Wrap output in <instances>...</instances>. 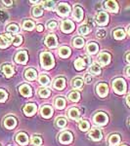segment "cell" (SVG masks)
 Wrapping results in <instances>:
<instances>
[{"label":"cell","instance_id":"cell-1","mask_svg":"<svg viewBox=\"0 0 130 146\" xmlns=\"http://www.w3.org/2000/svg\"><path fill=\"white\" fill-rule=\"evenodd\" d=\"M41 58V65L43 66V68L45 69H51L54 66V58L52 54H50L49 52H43L40 56Z\"/></svg>","mask_w":130,"mask_h":146},{"label":"cell","instance_id":"cell-2","mask_svg":"<svg viewBox=\"0 0 130 146\" xmlns=\"http://www.w3.org/2000/svg\"><path fill=\"white\" fill-rule=\"evenodd\" d=\"M113 88L119 95H123L126 92V83L122 78H117L113 82Z\"/></svg>","mask_w":130,"mask_h":146},{"label":"cell","instance_id":"cell-3","mask_svg":"<svg viewBox=\"0 0 130 146\" xmlns=\"http://www.w3.org/2000/svg\"><path fill=\"white\" fill-rule=\"evenodd\" d=\"M93 120L97 125H99V126H105V125L108 123L109 118H108L107 114H105L104 112H98L95 116H94Z\"/></svg>","mask_w":130,"mask_h":146},{"label":"cell","instance_id":"cell-4","mask_svg":"<svg viewBox=\"0 0 130 146\" xmlns=\"http://www.w3.org/2000/svg\"><path fill=\"white\" fill-rule=\"evenodd\" d=\"M70 7L68 5L67 3H60L58 5V8H57V13L59 14L62 17H66L70 14Z\"/></svg>","mask_w":130,"mask_h":146},{"label":"cell","instance_id":"cell-5","mask_svg":"<svg viewBox=\"0 0 130 146\" xmlns=\"http://www.w3.org/2000/svg\"><path fill=\"white\" fill-rule=\"evenodd\" d=\"M59 141L63 144H68L72 141V135L70 131H63L59 135Z\"/></svg>","mask_w":130,"mask_h":146},{"label":"cell","instance_id":"cell-6","mask_svg":"<svg viewBox=\"0 0 130 146\" xmlns=\"http://www.w3.org/2000/svg\"><path fill=\"white\" fill-rule=\"evenodd\" d=\"M96 22L99 25H106L109 22V15L106 12H99L96 17Z\"/></svg>","mask_w":130,"mask_h":146},{"label":"cell","instance_id":"cell-7","mask_svg":"<svg viewBox=\"0 0 130 146\" xmlns=\"http://www.w3.org/2000/svg\"><path fill=\"white\" fill-rule=\"evenodd\" d=\"M61 29L62 31H64L65 33H68V32H72V30L74 29V25L72 21H64V22L61 23Z\"/></svg>","mask_w":130,"mask_h":146},{"label":"cell","instance_id":"cell-8","mask_svg":"<svg viewBox=\"0 0 130 146\" xmlns=\"http://www.w3.org/2000/svg\"><path fill=\"white\" fill-rule=\"evenodd\" d=\"M97 94L99 95V96L101 98H105L108 95V92H109V87L107 84L105 83H100L97 85Z\"/></svg>","mask_w":130,"mask_h":146},{"label":"cell","instance_id":"cell-9","mask_svg":"<svg viewBox=\"0 0 130 146\" xmlns=\"http://www.w3.org/2000/svg\"><path fill=\"white\" fill-rule=\"evenodd\" d=\"M89 136H90L91 139L95 140V141H99L102 139L103 135H102V131H101L100 129L98 128H93L89 133Z\"/></svg>","mask_w":130,"mask_h":146},{"label":"cell","instance_id":"cell-10","mask_svg":"<svg viewBox=\"0 0 130 146\" xmlns=\"http://www.w3.org/2000/svg\"><path fill=\"white\" fill-rule=\"evenodd\" d=\"M15 60L18 63H21V64H25V63L27 62V53L25 51L19 52V53L15 56Z\"/></svg>","mask_w":130,"mask_h":146},{"label":"cell","instance_id":"cell-11","mask_svg":"<svg viewBox=\"0 0 130 146\" xmlns=\"http://www.w3.org/2000/svg\"><path fill=\"white\" fill-rule=\"evenodd\" d=\"M37 110V106L34 103H27L25 107H23V112L27 116H32Z\"/></svg>","mask_w":130,"mask_h":146},{"label":"cell","instance_id":"cell-12","mask_svg":"<svg viewBox=\"0 0 130 146\" xmlns=\"http://www.w3.org/2000/svg\"><path fill=\"white\" fill-rule=\"evenodd\" d=\"M19 92H20V94L23 96H25V98H28V96H31L32 92H31V88H30L28 85L27 84H23L20 86V88H19Z\"/></svg>","mask_w":130,"mask_h":146},{"label":"cell","instance_id":"cell-13","mask_svg":"<svg viewBox=\"0 0 130 146\" xmlns=\"http://www.w3.org/2000/svg\"><path fill=\"white\" fill-rule=\"evenodd\" d=\"M98 62L101 65H107L111 62V55L108 53H101L98 56Z\"/></svg>","mask_w":130,"mask_h":146},{"label":"cell","instance_id":"cell-14","mask_svg":"<svg viewBox=\"0 0 130 146\" xmlns=\"http://www.w3.org/2000/svg\"><path fill=\"white\" fill-rule=\"evenodd\" d=\"M45 44L47 47H49V48H55L57 46V44H58L57 43V37L54 34L48 35L45 39Z\"/></svg>","mask_w":130,"mask_h":146},{"label":"cell","instance_id":"cell-15","mask_svg":"<svg viewBox=\"0 0 130 146\" xmlns=\"http://www.w3.org/2000/svg\"><path fill=\"white\" fill-rule=\"evenodd\" d=\"M16 141L20 145H27L28 143V137L27 135L25 133H19L16 136Z\"/></svg>","mask_w":130,"mask_h":146},{"label":"cell","instance_id":"cell-16","mask_svg":"<svg viewBox=\"0 0 130 146\" xmlns=\"http://www.w3.org/2000/svg\"><path fill=\"white\" fill-rule=\"evenodd\" d=\"M16 125H17V120L12 116L7 117V118H5V120H4V126H5V128L9 129L15 128Z\"/></svg>","mask_w":130,"mask_h":146},{"label":"cell","instance_id":"cell-17","mask_svg":"<svg viewBox=\"0 0 130 146\" xmlns=\"http://www.w3.org/2000/svg\"><path fill=\"white\" fill-rule=\"evenodd\" d=\"M40 113H41V116L43 117V118L48 119V118H50L52 116V114H53V109H52V107L49 106V105H44V106L41 108Z\"/></svg>","mask_w":130,"mask_h":146},{"label":"cell","instance_id":"cell-18","mask_svg":"<svg viewBox=\"0 0 130 146\" xmlns=\"http://www.w3.org/2000/svg\"><path fill=\"white\" fill-rule=\"evenodd\" d=\"M25 77L27 78V80H28V81H34V80L36 79V77H37L36 70H34V68H28V69L25 70Z\"/></svg>","mask_w":130,"mask_h":146},{"label":"cell","instance_id":"cell-19","mask_svg":"<svg viewBox=\"0 0 130 146\" xmlns=\"http://www.w3.org/2000/svg\"><path fill=\"white\" fill-rule=\"evenodd\" d=\"M72 16H74V20H76L77 22H80L83 19V10L79 6H75L74 10L72 12Z\"/></svg>","mask_w":130,"mask_h":146},{"label":"cell","instance_id":"cell-20","mask_svg":"<svg viewBox=\"0 0 130 146\" xmlns=\"http://www.w3.org/2000/svg\"><path fill=\"white\" fill-rule=\"evenodd\" d=\"M105 5H106V8H107L108 10L111 11V12H113V13H115V12L119 11V5H117V3L115 1L110 0V1L106 2Z\"/></svg>","mask_w":130,"mask_h":146},{"label":"cell","instance_id":"cell-21","mask_svg":"<svg viewBox=\"0 0 130 146\" xmlns=\"http://www.w3.org/2000/svg\"><path fill=\"white\" fill-rule=\"evenodd\" d=\"M53 86L57 90H63L66 87V80L64 78H57L55 81H54Z\"/></svg>","mask_w":130,"mask_h":146},{"label":"cell","instance_id":"cell-22","mask_svg":"<svg viewBox=\"0 0 130 146\" xmlns=\"http://www.w3.org/2000/svg\"><path fill=\"white\" fill-rule=\"evenodd\" d=\"M10 45V36L7 37V35L0 34V48L5 49Z\"/></svg>","mask_w":130,"mask_h":146},{"label":"cell","instance_id":"cell-23","mask_svg":"<svg viewBox=\"0 0 130 146\" xmlns=\"http://www.w3.org/2000/svg\"><path fill=\"white\" fill-rule=\"evenodd\" d=\"M2 71H3V73L5 74V76L7 78L12 77L14 74V69L10 64H4L3 66H2Z\"/></svg>","mask_w":130,"mask_h":146},{"label":"cell","instance_id":"cell-24","mask_svg":"<svg viewBox=\"0 0 130 146\" xmlns=\"http://www.w3.org/2000/svg\"><path fill=\"white\" fill-rule=\"evenodd\" d=\"M68 115L70 119L77 120V119H79V117H80V112L78 109H76V108H70V109L68 111Z\"/></svg>","mask_w":130,"mask_h":146},{"label":"cell","instance_id":"cell-25","mask_svg":"<svg viewBox=\"0 0 130 146\" xmlns=\"http://www.w3.org/2000/svg\"><path fill=\"white\" fill-rule=\"evenodd\" d=\"M70 53H72V50L67 46H63L59 49V56L61 58H68L70 55Z\"/></svg>","mask_w":130,"mask_h":146},{"label":"cell","instance_id":"cell-26","mask_svg":"<svg viewBox=\"0 0 130 146\" xmlns=\"http://www.w3.org/2000/svg\"><path fill=\"white\" fill-rule=\"evenodd\" d=\"M86 50H87V52H88L89 54H91V55H94V54H96L97 52H98L99 46L97 45L96 43H94V42H91V43H89L88 45H87Z\"/></svg>","mask_w":130,"mask_h":146},{"label":"cell","instance_id":"cell-27","mask_svg":"<svg viewBox=\"0 0 130 146\" xmlns=\"http://www.w3.org/2000/svg\"><path fill=\"white\" fill-rule=\"evenodd\" d=\"M120 141V136L119 135H112L109 138V143L111 146H115L119 143Z\"/></svg>","mask_w":130,"mask_h":146},{"label":"cell","instance_id":"cell-28","mask_svg":"<svg viewBox=\"0 0 130 146\" xmlns=\"http://www.w3.org/2000/svg\"><path fill=\"white\" fill-rule=\"evenodd\" d=\"M85 66H86V63L83 60V58H77L74 62V67L76 70H82L84 69Z\"/></svg>","mask_w":130,"mask_h":146},{"label":"cell","instance_id":"cell-29","mask_svg":"<svg viewBox=\"0 0 130 146\" xmlns=\"http://www.w3.org/2000/svg\"><path fill=\"white\" fill-rule=\"evenodd\" d=\"M113 37L117 40H121L125 37V32L123 29H115L113 31Z\"/></svg>","mask_w":130,"mask_h":146},{"label":"cell","instance_id":"cell-30","mask_svg":"<svg viewBox=\"0 0 130 146\" xmlns=\"http://www.w3.org/2000/svg\"><path fill=\"white\" fill-rule=\"evenodd\" d=\"M89 72L93 75H99L101 73V67L98 64H96V63H93V64H91Z\"/></svg>","mask_w":130,"mask_h":146},{"label":"cell","instance_id":"cell-31","mask_svg":"<svg viewBox=\"0 0 130 146\" xmlns=\"http://www.w3.org/2000/svg\"><path fill=\"white\" fill-rule=\"evenodd\" d=\"M72 44H74L75 48H81L84 45V40L81 37H75L74 41H72Z\"/></svg>","mask_w":130,"mask_h":146},{"label":"cell","instance_id":"cell-32","mask_svg":"<svg viewBox=\"0 0 130 146\" xmlns=\"http://www.w3.org/2000/svg\"><path fill=\"white\" fill-rule=\"evenodd\" d=\"M55 105L58 109H64L66 106V100L63 98H58L55 101Z\"/></svg>","mask_w":130,"mask_h":146},{"label":"cell","instance_id":"cell-33","mask_svg":"<svg viewBox=\"0 0 130 146\" xmlns=\"http://www.w3.org/2000/svg\"><path fill=\"white\" fill-rule=\"evenodd\" d=\"M79 129H81L82 131H87L90 129V124H89L86 120H81V121L79 122Z\"/></svg>","mask_w":130,"mask_h":146},{"label":"cell","instance_id":"cell-34","mask_svg":"<svg viewBox=\"0 0 130 146\" xmlns=\"http://www.w3.org/2000/svg\"><path fill=\"white\" fill-rule=\"evenodd\" d=\"M23 42V37L21 35H15V36L12 37V43H13L14 46L18 47L22 44Z\"/></svg>","mask_w":130,"mask_h":146},{"label":"cell","instance_id":"cell-35","mask_svg":"<svg viewBox=\"0 0 130 146\" xmlns=\"http://www.w3.org/2000/svg\"><path fill=\"white\" fill-rule=\"evenodd\" d=\"M82 86H83V81H82L81 78H75L74 79V81H72V87H74V89H81Z\"/></svg>","mask_w":130,"mask_h":146},{"label":"cell","instance_id":"cell-36","mask_svg":"<svg viewBox=\"0 0 130 146\" xmlns=\"http://www.w3.org/2000/svg\"><path fill=\"white\" fill-rule=\"evenodd\" d=\"M39 83L42 85V86H48L49 83H50V79H49L48 76L42 74L39 76Z\"/></svg>","mask_w":130,"mask_h":146},{"label":"cell","instance_id":"cell-37","mask_svg":"<svg viewBox=\"0 0 130 146\" xmlns=\"http://www.w3.org/2000/svg\"><path fill=\"white\" fill-rule=\"evenodd\" d=\"M23 27L25 30H32L34 28V23L31 21H25L23 23Z\"/></svg>","mask_w":130,"mask_h":146},{"label":"cell","instance_id":"cell-38","mask_svg":"<svg viewBox=\"0 0 130 146\" xmlns=\"http://www.w3.org/2000/svg\"><path fill=\"white\" fill-rule=\"evenodd\" d=\"M68 98H70V100H72V101H78L79 100V98H80V94L78 93V92H76V91H74V92H72V93L68 95Z\"/></svg>","mask_w":130,"mask_h":146},{"label":"cell","instance_id":"cell-39","mask_svg":"<svg viewBox=\"0 0 130 146\" xmlns=\"http://www.w3.org/2000/svg\"><path fill=\"white\" fill-rule=\"evenodd\" d=\"M42 14H43V10H42V8L40 6H36L34 8V10H32V15L34 16L35 18H38V17H41Z\"/></svg>","mask_w":130,"mask_h":146},{"label":"cell","instance_id":"cell-40","mask_svg":"<svg viewBox=\"0 0 130 146\" xmlns=\"http://www.w3.org/2000/svg\"><path fill=\"white\" fill-rule=\"evenodd\" d=\"M38 95L41 96V98H48V96L51 95V92H50V90H48V89L43 88V89H40V90H39Z\"/></svg>","mask_w":130,"mask_h":146},{"label":"cell","instance_id":"cell-41","mask_svg":"<svg viewBox=\"0 0 130 146\" xmlns=\"http://www.w3.org/2000/svg\"><path fill=\"white\" fill-rule=\"evenodd\" d=\"M56 125L59 128H64V127L67 125V120L64 118V117H59V118L56 120Z\"/></svg>","mask_w":130,"mask_h":146},{"label":"cell","instance_id":"cell-42","mask_svg":"<svg viewBox=\"0 0 130 146\" xmlns=\"http://www.w3.org/2000/svg\"><path fill=\"white\" fill-rule=\"evenodd\" d=\"M7 31L8 32H11V33H16V32L19 31V27L15 23H11L7 27Z\"/></svg>","mask_w":130,"mask_h":146},{"label":"cell","instance_id":"cell-43","mask_svg":"<svg viewBox=\"0 0 130 146\" xmlns=\"http://www.w3.org/2000/svg\"><path fill=\"white\" fill-rule=\"evenodd\" d=\"M90 32V28L87 25H83L79 27V33L82 34V35H87Z\"/></svg>","mask_w":130,"mask_h":146},{"label":"cell","instance_id":"cell-44","mask_svg":"<svg viewBox=\"0 0 130 146\" xmlns=\"http://www.w3.org/2000/svg\"><path fill=\"white\" fill-rule=\"evenodd\" d=\"M31 142L32 144L35 145V146H40L42 145V139L40 136H37V135H34V137L31 138Z\"/></svg>","mask_w":130,"mask_h":146},{"label":"cell","instance_id":"cell-45","mask_svg":"<svg viewBox=\"0 0 130 146\" xmlns=\"http://www.w3.org/2000/svg\"><path fill=\"white\" fill-rule=\"evenodd\" d=\"M43 6L45 7L47 10H52L55 6V2L54 1H45L43 4Z\"/></svg>","mask_w":130,"mask_h":146},{"label":"cell","instance_id":"cell-46","mask_svg":"<svg viewBox=\"0 0 130 146\" xmlns=\"http://www.w3.org/2000/svg\"><path fill=\"white\" fill-rule=\"evenodd\" d=\"M7 98H8V95H7L6 92L0 89V102H4L7 100Z\"/></svg>","mask_w":130,"mask_h":146},{"label":"cell","instance_id":"cell-47","mask_svg":"<svg viewBox=\"0 0 130 146\" xmlns=\"http://www.w3.org/2000/svg\"><path fill=\"white\" fill-rule=\"evenodd\" d=\"M7 19H8V15H7V14L4 11L0 10V23H4L7 20Z\"/></svg>","mask_w":130,"mask_h":146},{"label":"cell","instance_id":"cell-48","mask_svg":"<svg viewBox=\"0 0 130 146\" xmlns=\"http://www.w3.org/2000/svg\"><path fill=\"white\" fill-rule=\"evenodd\" d=\"M106 36V31L104 29H99L97 31V37L98 38H104Z\"/></svg>","mask_w":130,"mask_h":146},{"label":"cell","instance_id":"cell-49","mask_svg":"<svg viewBox=\"0 0 130 146\" xmlns=\"http://www.w3.org/2000/svg\"><path fill=\"white\" fill-rule=\"evenodd\" d=\"M47 27H48L49 29H55V27H57V23L54 22V21H52V22H49L48 25H47Z\"/></svg>","mask_w":130,"mask_h":146},{"label":"cell","instance_id":"cell-50","mask_svg":"<svg viewBox=\"0 0 130 146\" xmlns=\"http://www.w3.org/2000/svg\"><path fill=\"white\" fill-rule=\"evenodd\" d=\"M84 79H85V82H86L87 84H90L91 81H92V76L91 74H86L84 76Z\"/></svg>","mask_w":130,"mask_h":146},{"label":"cell","instance_id":"cell-51","mask_svg":"<svg viewBox=\"0 0 130 146\" xmlns=\"http://www.w3.org/2000/svg\"><path fill=\"white\" fill-rule=\"evenodd\" d=\"M2 3L4 4V6H6V7H11L12 6V4H13V1L12 0H10V1H1Z\"/></svg>","mask_w":130,"mask_h":146},{"label":"cell","instance_id":"cell-52","mask_svg":"<svg viewBox=\"0 0 130 146\" xmlns=\"http://www.w3.org/2000/svg\"><path fill=\"white\" fill-rule=\"evenodd\" d=\"M83 60H84V62H85V63H86V65H87V64H89V63L91 62V60H90V58H89V56H84Z\"/></svg>","mask_w":130,"mask_h":146},{"label":"cell","instance_id":"cell-53","mask_svg":"<svg viewBox=\"0 0 130 146\" xmlns=\"http://www.w3.org/2000/svg\"><path fill=\"white\" fill-rule=\"evenodd\" d=\"M37 31H39V32H41V31H43V25H37Z\"/></svg>","mask_w":130,"mask_h":146},{"label":"cell","instance_id":"cell-54","mask_svg":"<svg viewBox=\"0 0 130 146\" xmlns=\"http://www.w3.org/2000/svg\"><path fill=\"white\" fill-rule=\"evenodd\" d=\"M126 102H127V104L130 106V95L129 96H127V98H126Z\"/></svg>","mask_w":130,"mask_h":146},{"label":"cell","instance_id":"cell-55","mask_svg":"<svg viewBox=\"0 0 130 146\" xmlns=\"http://www.w3.org/2000/svg\"><path fill=\"white\" fill-rule=\"evenodd\" d=\"M126 60H127V62H128L130 63V53L127 54V56H126Z\"/></svg>","mask_w":130,"mask_h":146},{"label":"cell","instance_id":"cell-56","mask_svg":"<svg viewBox=\"0 0 130 146\" xmlns=\"http://www.w3.org/2000/svg\"><path fill=\"white\" fill-rule=\"evenodd\" d=\"M126 74L128 75V76L130 77V66H129V67H128V68H127V69H126Z\"/></svg>","mask_w":130,"mask_h":146},{"label":"cell","instance_id":"cell-57","mask_svg":"<svg viewBox=\"0 0 130 146\" xmlns=\"http://www.w3.org/2000/svg\"><path fill=\"white\" fill-rule=\"evenodd\" d=\"M128 33H129V35H130V27H129V29H128Z\"/></svg>","mask_w":130,"mask_h":146},{"label":"cell","instance_id":"cell-58","mask_svg":"<svg viewBox=\"0 0 130 146\" xmlns=\"http://www.w3.org/2000/svg\"><path fill=\"white\" fill-rule=\"evenodd\" d=\"M121 146H127V145H121Z\"/></svg>","mask_w":130,"mask_h":146},{"label":"cell","instance_id":"cell-59","mask_svg":"<svg viewBox=\"0 0 130 146\" xmlns=\"http://www.w3.org/2000/svg\"><path fill=\"white\" fill-rule=\"evenodd\" d=\"M129 124H130V122H129Z\"/></svg>","mask_w":130,"mask_h":146}]
</instances>
